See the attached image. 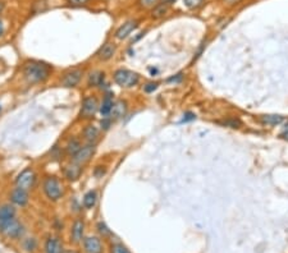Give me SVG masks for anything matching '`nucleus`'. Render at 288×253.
Here are the masks:
<instances>
[{"instance_id":"obj_18","label":"nucleus","mask_w":288,"mask_h":253,"mask_svg":"<svg viewBox=\"0 0 288 253\" xmlns=\"http://www.w3.org/2000/svg\"><path fill=\"white\" fill-rule=\"evenodd\" d=\"M127 113V102L123 101V100H118V101L114 102L113 109L110 111V118L112 119H120L123 118Z\"/></svg>"},{"instance_id":"obj_21","label":"nucleus","mask_w":288,"mask_h":253,"mask_svg":"<svg viewBox=\"0 0 288 253\" xmlns=\"http://www.w3.org/2000/svg\"><path fill=\"white\" fill-rule=\"evenodd\" d=\"M82 143L78 138H70V140H68L67 145H66V154L70 155V156H74L80 151Z\"/></svg>"},{"instance_id":"obj_8","label":"nucleus","mask_w":288,"mask_h":253,"mask_svg":"<svg viewBox=\"0 0 288 253\" xmlns=\"http://www.w3.org/2000/svg\"><path fill=\"white\" fill-rule=\"evenodd\" d=\"M96 146L95 143H88V145L82 146L80 151L77 152L74 156H72L73 163L78 164V165H84V164L88 163L90 159L92 157V155L95 154Z\"/></svg>"},{"instance_id":"obj_30","label":"nucleus","mask_w":288,"mask_h":253,"mask_svg":"<svg viewBox=\"0 0 288 253\" xmlns=\"http://www.w3.org/2000/svg\"><path fill=\"white\" fill-rule=\"evenodd\" d=\"M24 247H26L27 251H35L36 248L35 239H27L26 243H24Z\"/></svg>"},{"instance_id":"obj_15","label":"nucleus","mask_w":288,"mask_h":253,"mask_svg":"<svg viewBox=\"0 0 288 253\" xmlns=\"http://www.w3.org/2000/svg\"><path fill=\"white\" fill-rule=\"evenodd\" d=\"M16 218V209L13 205H3L0 206V228L6 225L8 221Z\"/></svg>"},{"instance_id":"obj_22","label":"nucleus","mask_w":288,"mask_h":253,"mask_svg":"<svg viewBox=\"0 0 288 253\" xmlns=\"http://www.w3.org/2000/svg\"><path fill=\"white\" fill-rule=\"evenodd\" d=\"M284 118L278 114H268V115H262V122L266 125H280L283 123Z\"/></svg>"},{"instance_id":"obj_27","label":"nucleus","mask_w":288,"mask_h":253,"mask_svg":"<svg viewBox=\"0 0 288 253\" xmlns=\"http://www.w3.org/2000/svg\"><path fill=\"white\" fill-rule=\"evenodd\" d=\"M158 1H159V0H138V5L144 9L154 8L158 4Z\"/></svg>"},{"instance_id":"obj_37","label":"nucleus","mask_w":288,"mask_h":253,"mask_svg":"<svg viewBox=\"0 0 288 253\" xmlns=\"http://www.w3.org/2000/svg\"><path fill=\"white\" fill-rule=\"evenodd\" d=\"M3 33H4V23L3 20L0 19V37L3 36Z\"/></svg>"},{"instance_id":"obj_28","label":"nucleus","mask_w":288,"mask_h":253,"mask_svg":"<svg viewBox=\"0 0 288 253\" xmlns=\"http://www.w3.org/2000/svg\"><path fill=\"white\" fill-rule=\"evenodd\" d=\"M67 1H68V4L72 6H82V5H86L90 0H67Z\"/></svg>"},{"instance_id":"obj_1","label":"nucleus","mask_w":288,"mask_h":253,"mask_svg":"<svg viewBox=\"0 0 288 253\" xmlns=\"http://www.w3.org/2000/svg\"><path fill=\"white\" fill-rule=\"evenodd\" d=\"M52 67L45 61L27 60L22 67V76L28 84L44 83L50 78Z\"/></svg>"},{"instance_id":"obj_7","label":"nucleus","mask_w":288,"mask_h":253,"mask_svg":"<svg viewBox=\"0 0 288 253\" xmlns=\"http://www.w3.org/2000/svg\"><path fill=\"white\" fill-rule=\"evenodd\" d=\"M35 182H36L35 172H34L32 169H26V170H24V172L20 173V174L17 177V179H16V186H17L18 188L28 191V189H31L32 187L35 186Z\"/></svg>"},{"instance_id":"obj_14","label":"nucleus","mask_w":288,"mask_h":253,"mask_svg":"<svg viewBox=\"0 0 288 253\" xmlns=\"http://www.w3.org/2000/svg\"><path fill=\"white\" fill-rule=\"evenodd\" d=\"M81 173L82 165H78V164L73 163V161L64 168V177L67 178L70 182H76L81 177Z\"/></svg>"},{"instance_id":"obj_39","label":"nucleus","mask_w":288,"mask_h":253,"mask_svg":"<svg viewBox=\"0 0 288 253\" xmlns=\"http://www.w3.org/2000/svg\"><path fill=\"white\" fill-rule=\"evenodd\" d=\"M0 111H2V105H0Z\"/></svg>"},{"instance_id":"obj_20","label":"nucleus","mask_w":288,"mask_h":253,"mask_svg":"<svg viewBox=\"0 0 288 253\" xmlns=\"http://www.w3.org/2000/svg\"><path fill=\"white\" fill-rule=\"evenodd\" d=\"M105 74L102 70H94L90 73L88 76V86L90 87H98V86H102V82H104Z\"/></svg>"},{"instance_id":"obj_35","label":"nucleus","mask_w":288,"mask_h":253,"mask_svg":"<svg viewBox=\"0 0 288 253\" xmlns=\"http://www.w3.org/2000/svg\"><path fill=\"white\" fill-rule=\"evenodd\" d=\"M186 117H187V118H184V122H186V120H192V119H195V115H194V114H191V113L186 114Z\"/></svg>"},{"instance_id":"obj_36","label":"nucleus","mask_w":288,"mask_h":253,"mask_svg":"<svg viewBox=\"0 0 288 253\" xmlns=\"http://www.w3.org/2000/svg\"><path fill=\"white\" fill-rule=\"evenodd\" d=\"M4 9H6V3H4L3 0H0V14L4 12Z\"/></svg>"},{"instance_id":"obj_16","label":"nucleus","mask_w":288,"mask_h":253,"mask_svg":"<svg viewBox=\"0 0 288 253\" xmlns=\"http://www.w3.org/2000/svg\"><path fill=\"white\" fill-rule=\"evenodd\" d=\"M45 253H63V245L56 237H49L44 245Z\"/></svg>"},{"instance_id":"obj_33","label":"nucleus","mask_w":288,"mask_h":253,"mask_svg":"<svg viewBox=\"0 0 288 253\" xmlns=\"http://www.w3.org/2000/svg\"><path fill=\"white\" fill-rule=\"evenodd\" d=\"M158 88V83H154V82H152V83H148L145 86V87H144V90H145V92H154L155 90H156Z\"/></svg>"},{"instance_id":"obj_13","label":"nucleus","mask_w":288,"mask_h":253,"mask_svg":"<svg viewBox=\"0 0 288 253\" xmlns=\"http://www.w3.org/2000/svg\"><path fill=\"white\" fill-rule=\"evenodd\" d=\"M116 44H113V42H105V44L98 50L96 56H98V59L102 61L110 60V59L114 56V54H116Z\"/></svg>"},{"instance_id":"obj_23","label":"nucleus","mask_w":288,"mask_h":253,"mask_svg":"<svg viewBox=\"0 0 288 253\" xmlns=\"http://www.w3.org/2000/svg\"><path fill=\"white\" fill-rule=\"evenodd\" d=\"M98 202V193L96 191H88L86 195L84 196V209H92Z\"/></svg>"},{"instance_id":"obj_9","label":"nucleus","mask_w":288,"mask_h":253,"mask_svg":"<svg viewBox=\"0 0 288 253\" xmlns=\"http://www.w3.org/2000/svg\"><path fill=\"white\" fill-rule=\"evenodd\" d=\"M9 200H10V202H12L13 205H16V206H20L24 207L26 206L27 202H28V193H27V191H24V189L22 188H14L10 192V195H9Z\"/></svg>"},{"instance_id":"obj_38","label":"nucleus","mask_w":288,"mask_h":253,"mask_svg":"<svg viewBox=\"0 0 288 253\" xmlns=\"http://www.w3.org/2000/svg\"><path fill=\"white\" fill-rule=\"evenodd\" d=\"M174 1H177V0H162V3L166 4V5H170V4H173Z\"/></svg>"},{"instance_id":"obj_4","label":"nucleus","mask_w":288,"mask_h":253,"mask_svg":"<svg viewBox=\"0 0 288 253\" xmlns=\"http://www.w3.org/2000/svg\"><path fill=\"white\" fill-rule=\"evenodd\" d=\"M0 233L3 234L4 237H6L8 239H20V237L24 236V225H22V223L14 218L10 221H8L6 225L0 228Z\"/></svg>"},{"instance_id":"obj_26","label":"nucleus","mask_w":288,"mask_h":253,"mask_svg":"<svg viewBox=\"0 0 288 253\" xmlns=\"http://www.w3.org/2000/svg\"><path fill=\"white\" fill-rule=\"evenodd\" d=\"M110 253H131L126 246H123L122 243H116L110 247Z\"/></svg>"},{"instance_id":"obj_24","label":"nucleus","mask_w":288,"mask_h":253,"mask_svg":"<svg viewBox=\"0 0 288 253\" xmlns=\"http://www.w3.org/2000/svg\"><path fill=\"white\" fill-rule=\"evenodd\" d=\"M168 8H169V5H166V4H164V3H162V1H160L159 4H156V5L152 8V18L164 17V14H166V12H168Z\"/></svg>"},{"instance_id":"obj_6","label":"nucleus","mask_w":288,"mask_h":253,"mask_svg":"<svg viewBox=\"0 0 288 253\" xmlns=\"http://www.w3.org/2000/svg\"><path fill=\"white\" fill-rule=\"evenodd\" d=\"M99 110V102L98 99L94 96H88L82 100L81 111H80V117L82 119H91Z\"/></svg>"},{"instance_id":"obj_29","label":"nucleus","mask_w":288,"mask_h":253,"mask_svg":"<svg viewBox=\"0 0 288 253\" xmlns=\"http://www.w3.org/2000/svg\"><path fill=\"white\" fill-rule=\"evenodd\" d=\"M98 230H99V233L102 234V236H109V234H110V232H109V229L106 228V225H105L104 223H99V224H98Z\"/></svg>"},{"instance_id":"obj_19","label":"nucleus","mask_w":288,"mask_h":253,"mask_svg":"<svg viewBox=\"0 0 288 253\" xmlns=\"http://www.w3.org/2000/svg\"><path fill=\"white\" fill-rule=\"evenodd\" d=\"M113 105H114L113 96H112L110 93L105 95V97L102 99V102L99 108V110H100V113H102V117L108 118L109 115H110V111H112V109H113Z\"/></svg>"},{"instance_id":"obj_5","label":"nucleus","mask_w":288,"mask_h":253,"mask_svg":"<svg viewBox=\"0 0 288 253\" xmlns=\"http://www.w3.org/2000/svg\"><path fill=\"white\" fill-rule=\"evenodd\" d=\"M82 76H84V70L78 69V68H73V69H70L66 73H63V76H62L59 82H60V86H63V87H76L77 84L81 82Z\"/></svg>"},{"instance_id":"obj_17","label":"nucleus","mask_w":288,"mask_h":253,"mask_svg":"<svg viewBox=\"0 0 288 253\" xmlns=\"http://www.w3.org/2000/svg\"><path fill=\"white\" fill-rule=\"evenodd\" d=\"M99 134L100 131L98 127H95V125L92 124H88L86 125L84 131H82V138L88 143H95V141L99 138Z\"/></svg>"},{"instance_id":"obj_34","label":"nucleus","mask_w":288,"mask_h":253,"mask_svg":"<svg viewBox=\"0 0 288 253\" xmlns=\"http://www.w3.org/2000/svg\"><path fill=\"white\" fill-rule=\"evenodd\" d=\"M282 137H283V138H286V140L288 141V123H287V124H286L284 129H283V132H282Z\"/></svg>"},{"instance_id":"obj_3","label":"nucleus","mask_w":288,"mask_h":253,"mask_svg":"<svg viewBox=\"0 0 288 253\" xmlns=\"http://www.w3.org/2000/svg\"><path fill=\"white\" fill-rule=\"evenodd\" d=\"M113 79L118 86L123 88H131L140 82V74L130 69H116L113 74Z\"/></svg>"},{"instance_id":"obj_12","label":"nucleus","mask_w":288,"mask_h":253,"mask_svg":"<svg viewBox=\"0 0 288 253\" xmlns=\"http://www.w3.org/2000/svg\"><path fill=\"white\" fill-rule=\"evenodd\" d=\"M84 248L88 253H102V243L98 237H88L84 239Z\"/></svg>"},{"instance_id":"obj_11","label":"nucleus","mask_w":288,"mask_h":253,"mask_svg":"<svg viewBox=\"0 0 288 253\" xmlns=\"http://www.w3.org/2000/svg\"><path fill=\"white\" fill-rule=\"evenodd\" d=\"M84 223L82 219H77L74 220L72 225V229H70V241L73 243H81L82 239H84Z\"/></svg>"},{"instance_id":"obj_2","label":"nucleus","mask_w":288,"mask_h":253,"mask_svg":"<svg viewBox=\"0 0 288 253\" xmlns=\"http://www.w3.org/2000/svg\"><path fill=\"white\" fill-rule=\"evenodd\" d=\"M42 189H44V193L50 201L56 202L59 201L64 195V188L63 184L59 182V179L56 177H46L44 179V183H42Z\"/></svg>"},{"instance_id":"obj_25","label":"nucleus","mask_w":288,"mask_h":253,"mask_svg":"<svg viewBox=\"0 0 288 253\" xmlns=\"http://www.w3.org/2000/svg\"><path fill=\"white\" fill-rule=\"evenodd\" d=\"M204 3H205V0H184V4L190 9L200 8V6Z\"/></svg>"},{"instance_id":"obj_10","label":"nucleus","mask_w":288,"mask_h":253,"mask_svg":"<svg viewBox=\"0 0 288 253\" xmlns=\"http://www.w3.org/2000/svg\"><path fill=\"white\" fill-rule=\"evenodd\" d=\"M137 24H138V22H137L136 19H130L127 20V22H124V23L116 31V37L118 38V40H124V38H127L128 36L131 35L134 29L137 28Z\"/></svg>"},{"instance_id":"obj_31","label":"nucleus","mask_w":288,"mask_h":253,"mask_svg":"<svg viewBox=\"0 0 288 253\" xmlns=\"http://www.w3.org/2000/svg\"><path fill=\"white\" fill-rule=\"evenodd\" d=\"M104 168L105 166H96L95 170H94V175H95L96 178H102V175L105 174V172H106Z\"/></svg>"},{"instance_id":"obj_32","label":"nucleus","mask_w":288,"mask_h":253,"mask_svg":"<svg viewBox=\"0 0 288 253\" xmlns=\"http://www.w3.org/2000/svg\"><path fill=\"white\" fill-rule=\"evenodd\" d=\"M223 124L230 125V127H232V128H238L240 125H241V122L236 119H232V120H226V122H223Z\"/></svg>"}]
</instances>
